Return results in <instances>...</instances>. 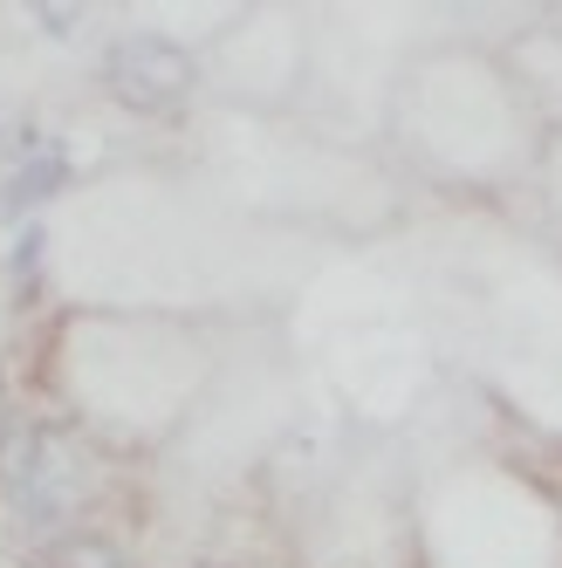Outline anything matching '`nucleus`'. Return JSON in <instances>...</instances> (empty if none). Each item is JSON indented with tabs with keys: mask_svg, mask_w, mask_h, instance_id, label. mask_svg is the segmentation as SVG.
Returning <instances> with one entry per match:
<instances>
[{
	"mask_svg": "<svg viewBox=\"0 0 562 568\" xmlns=\"http://www.w3.org/2000/svg\"><path fill=\"white\" fill-rule=\"evenodd\" d=\"M103 90L138 116L179 110L192 97V55L179 42H165V34H124L103 62Z\"/></svg>",
	"mask_w": 562,
	"mask_h": 568,
	"instance_id": "1",
	"label": "nucleus"
},
{
	"mask_svg": "<svg viewBox=\"0 0 562 568\" xmlns=\"http://www.w3.org/2000/svg\"><path fill=\"white\" fill-rule=\"evenodd\" d=\"M49 568H124V561H117L110 548H97V541H76V548H62Z\"/></svg>",
	"mask_w": 562,
	"mask_h": 568,
	"instance_id": "2",
	"label": "nucleus"
}]
</instances>
